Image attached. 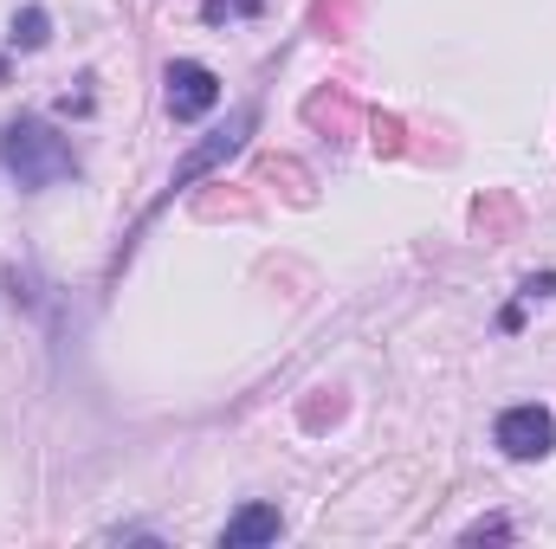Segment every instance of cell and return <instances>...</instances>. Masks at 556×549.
<instances>
[{
  "mask_svg": "<svg viewBox=\"0 0 556 549\" xmlns=\"http://www.w3.org/2000/svg\"><path fill=\"white\" fill-rule=\"evenodd\" d=\"M214 104H220V78L201 59H175L168 65V117L175 124H201Z\"/></svg>",
  "mask_w": 556,
  "mask_h": 549,
  "instance_id": "cell-2",
  "label": "cell"
},
{
  "mask_svg": "<svg viewBox=\"0 0 556 549\" xmlns=\"http://www.w3.org/2000/svg\"><path fill=\"white\" fill-rule=\"evenodd\" d=\"M556 446V420L544 408H505L498 413V452L505 459H544Z\"/></svg>",
  "mask_w": 556,
  "mask_h": 549,
  "instance_id": "cell-3",
  "label": "cell"
},
{
  "mask_svg": "<svg viewBox=\"0 0 556 549\" xmlns=\"http://www.w3.org/2000/svg\"><path fill=\"white\" fill-rule=\"evenodd\" d=\"M278 537H285V518H278L273 505H247V511H233V518H227V531H220V544H227V549L278 544Z\"/></svg>",
  "mask_w": 556,
  "mask_h": 549,
  "instance_id": "cell-4",
  "label": "cell"
},
{
  "mask_svg": "<svg viewBox=\"0 0 556 549\" xmlns=\"http://www.w3.org/2000/svg\"><path fill=\"white\" fill-rule=\"evenodd\" d=\"M0 162H7V175L20 188H59L65 175H78L72 142L59 137L52 124H39V117H13L0 130Z\"/></svg>",
  "mask_w": 556,
  "mask_h": 549,
  "instance_id": "cell-1",
  "label": "cell"
},
{
  "mask_svg": "<svg viewBox=\"0 0 556 549\" xmlns=\"http://www.w3.org/2000/svg\"><path fill=\"white\" fill-rule=\"evenodd\" d=\"M7 39H13L20 52H39V46L52 39V13H46V7H26V13L13 20V33H7Z\"/></svg>",
  "mask_w": 556,
  "mask_h": 549,
  "instance_id": "cell-6",
  "label": "cell"
},
{
  "mask_svg": "<svg viewBox=\"0 0 556 549\" xmlns=\"http://www.w3.org/2000/svg\"><path fill=\"white\" fill-rule=\"evenodd\" d=\"M466 537H472V544H485V537H511V524H505V518H492V524H472Z\"/></svg>",
  "mask_w": 556,
  "mask_h": 549,
  "instance_id": "cell-7",
  "label": "cell"
},
{
  "mask_svg": "<svg viewBox=\"0 0 556 549\" xmlns=\"http://www.w3.org/2000/svg\"><path fill=\"white\" fill-rule=\"evenodd\" d=\"M247 130H253V117H233V130H220V137L207 142V149H194V155H188V162L175 168V188H188V181H194V175H207V168H214L220 155H233V149H240V137H247Z\"/></svg>",
  "mask_w": 556,
  "mask_h": 549,
  "instance_id": "cell-5",
  "label": "cell"
}]
</instances>
